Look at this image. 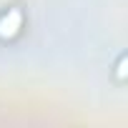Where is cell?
I'll use <instances>...</instances> for the list:
<instances>
[{"instance_id": "1", "label": "cell", "mask_w": 128, "mask_h": 128, "mask_svg": "<svg viewBox=\"0 0 128 128\" xmlns=\"http://www.w3.org/2000/svg\"><path fill=\"white\" fill-rule=\"evenodd\" d=\"M23 28V10L10 8L0 15V40H13Z\"/></svg>"}, {"instance_id": "2", "label": "cell", "mask_w": 128, "mask_h": 128, "mask_svg": "<svg viewBox=\"0 0 128 128\" xmlns=\"http://www.w3.org/2000/svg\"><path fill=\"white\" fill-rule=\"evenodd\" d=\"M118 78L120 80L126 78V55H120V60H118Z\"/></svg>"}]
</instances>
